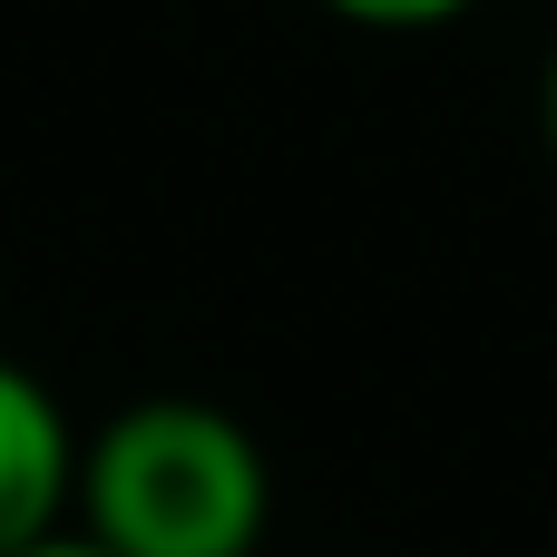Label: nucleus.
I'll use <instances>...</instances> for the list:
<instances>
[{
    "label": "nucleus",
    "instance_id": "5",
    "mask_svg": "<svg viewBox=\"0 0 557 557\" xmlns=\"http://www.w3.org/2000/svg\"><path fill=\"white\" fill-rule=\"evenodd\" d=\"M20 557H108L98 539H78V529H49V539H29Z\"/></svg>",
    "mask_w": 557,
    "mask_h": 557
},
{
    "label": "nucleus",
    "instance_id": "2",
    "mask_svg": "<svg viewBox=\"0 0 557 557\" xmlns=\"http://www.w3.org/2000/svg\"><path fill=\"white\" fill-rule=\"evenodd\" d=\"M69 499H78V431L39 372L0 362V557L69 529Z\"/></svg>",
    "mask_w": 557,
    "mask_h": 557
},
{
    "label": "nucleus",
    "instance_id": "3",
    "mask_svg": "<svg viewBox=\"0 0 557 557\" xmlns=\"http://www.w3.org/2000/svg\"><path fill=\"white\" fill-rule=\"evenodd\" d=\"M333 20H352V29H450V20H470L480 0H323Z\"/></svg>",
    "mask_w": 557,
    "mask_h": 557
},
{
    "label": "nucleus",
    "instance_id": "4",
    "mask_svg": "<svg viewBox=\"0 0 557 557\" xmlns=\"http://www.w3.org/2000/svg\"><path fill=\"white\" fill-rule=\"evenodd\" d=\"M539 147L557 166V39H548V69H539Z\"/></svg>",
    "mask_w": 557,
    "mask_h": 557
},
{
    "label": "nucleus",
    "instance_id": "1",
    "mask_svg": "<svg viewBox=\"0 0 557 557\" xmlns=\"http://www.w3.org/2000/svg\"><path fill=\"white\" fill-rule=\"evenodd\" d=\"M78 539L108 557H264L274 470L255 431L215 401H127L78 441Z\"/></svg>",
    "mask_w": 557,
    "mask_h": 557
}]
</instances>
